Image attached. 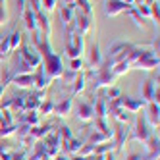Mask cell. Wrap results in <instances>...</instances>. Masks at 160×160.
I'll list each match as a JSON object with an SVG mask.
<instances>
[{"mask_svg":"<svg viewBox=\"0 0 160 160\" xmlns=\"http://www.w3.org/2000/svg\"><path fill=\"white\" fill-rule=\"evenodd\" d=\"M125 60L129 62L131 68H137V70H145V72L158 70V56L152 50L139 47V44H135V48L129 52V56Z\"/></svg>","mask_w":160,"mask_h":160,"instance_id":"obj_1","label":"cell"},{"mask_svg":"<svg viewBox=\"0 0 160 160\" xmlns=\"http://www.w3.org/2000/svg\"><path fill=\"white\" fill-rule=\"evenodd\" d=\"M151 135H152V128L148 125L145 114H137V116H135V123H133V129H129V141L145 143Z\"/></svg>","mask_w":160,"mask_h":160,"instance_id":"obj_2","label":"cell"},{"mask_svg":"<svg viewBox=\"0 0 160 160\" xmlns=\"http://www.w3.org/2000/svg\"><path fill=\"white\" fill-rule=\"evenodd\" d=\"M85 52V39L83 35H79L77 31L66 35V54L68 58H81V54Z\"/></svg>","mask_w":160,"mask_h":160,"instance_id":"obj_3","label":"cell"},{"mask_svg":"<svg viewBox=\"0 0 160 160\" xmlns=\"http://www.w3.org/2000/svg\"><path fill=\"white\" fill-rule=\"evenodd\" d=\"M42 68H44V72H47V75L50 77V79H60V75H62V72H64V66H62V58L58 54H48L47 58H42V64H41Z\"/></svg>","mask_w":160,"mask_h":160,"instance_id":"obj_4","label":"cell"},{"mask_svg":"<svg viewBox=\"0 0 160 160\" xmlns=\"http://www.w3.org/2000/svg\"><path fill=\"white\" fill-rule=\"evenodd\" d=\"M135 48V44L133 42H123V41H118V42H114L112 47H110V54H108V58H112L114 62H120V60H125L129 56V52Z\"/></svg>","mask_w":160,"mask_h":160,"instance_id":"obj_5","label":"cell"},{"mask_svg":"<svg viewBox=\"0 0 160 160\" xmlns=\"http://www.w3.org/2000/svg\"><path fill=\"white\" fill-rule=\"evenodd\" d=\"M19 58L23 60L25 64H29V68H33V70L42 64V58L39 56V52L33 47H29V44H21V47H19Z\"/></svg>","mask_w":160,"mask_h":160,"instance_id":"obj_6","label":"cell"},{"mask_svg":"<svg viewBox=\"0 0 160 160\" xmlns=\"http://www.w3.org/2000/svg\"><path fill=\"white\" fill-rule=\"evenodd\" d=\"M73 25H75V31L79 33V35L87 37L89 33L93 31V16H87V14H81V12H75Z\"/></svg>","mask_w":160,"mask_h":160,"instance_id":"obj_7","label":"cell"},{"mask_svg":"<svg viewBox=\"0 0 160 160\" xmlns=\"http://www.w3.org/2000/svg\"><path fill=\"white\" fill-rule=\"evenodd\" d=\"M129 141V129H128V123H118L116 129H112V143L116 147V151L120 152L123 145Z\"/></svg>","mask_w":160,"mask_h":160,"instance_id":"obj_8","label":"cell"},{"mask_svg":"<svg viewBox=\"0 0 160 160\" xmlns=\"http://www.w3.org/2000/svg\"><path fill=\"white\" fill-rule=\"evenodd\" d=\"M35 29L39 31V35L42 39H50V19L47 16V12H42V10H39V12H35Z\"/></svg>","mask_w":160,"mask_h":160,"instance_id":"obj_9","label":"cell"},{"mask_svg":"<svg viewBox=\"0 0 160 160\" xmlns=\"http://www.w3.org/2000/svg\"><path fill=\"white\" fill-rule=\"evenodd\" d=\"M50 83H52V79L47 75L44 68L37 66L35 70H33V89H35V91H44Z\"/></svg>","mask_w":160,"mask_h":160,"instance_id":"obj_10","label":"cell"},{"mask_svg":"<svg viewBox=\"0 0 160 160\" xmlns=\"http://www.w3.org/2000/svg\"><path fill=\"white\" fill-rule=\"evenodd\" d=\"M122 100V108L125 112H129V114H137V112H141L145 106H147V102L143 98H133V97H120Z\"/></svg>","mask_w":160,"mask_h":160,"instance_id":"obj_11","label":"cell"},{"mask_svg":"<svg viewBox=\"0 0 160 160\" xmlns=\"http://www.w3.org/2000/svg\"><path fill=\"white\" fill-rule=\"evenodd\" d=\"M145 151H147L145 160H158V154H160V139H158V135L152 133L145 141Z\"/></svg>","mask_w":160,"mask_h":160,"instance_id":"obj_12","label":"cell"},{"mask_svg":"<svg viewBox=\"0 0 160 160\" xmlns=\"http://www.w3.org/2000/svg\"><path fill=\"white\" fill-rule=\"evenodd\" d=\"M128 8H131V6L123 4L122 0H104V12L110 18H116V16H120L123 12H128Z\"/></svg>","mask_w":160,"mask_h":160,"instance_id":"obj_13","label":"cell"},{"mask_svg":"<svg viewBox=\"0 0 160 160\" xmlns=\"http://www.w3.org/2000/svg\"><path fill=\"white\" fill-rule=\"evenodd\" d=\"M95 120V110L91 102H79V108H77V122H83V123H91Z\"/></svg>","mask_w":160,"mask_h":160,"instance_id":"obj_14","label":"cell"},{"mask_svg":"<svg viewBox=\"0 0 160 160\" xmlns=\"http://www.w3.org/2000/svg\"><path fill=\"white\" fill-rule=\"evenodd\" d=\"M102 52H100V47H98V42H93L91 44V48H89V58H87V64L91 70H97V68L102 64Z\"/></svg>","mask_w":160,"mask_h":160,"instance_id":"obj_15","label":"cell"},{"mask_svg":"<svg viewBox=\"0 0 160 160\" xmlns=\"http://www.w3.org/2000/svg\"><path fill=\"white\" fill-rule=\"evenodd\" d=\"M44 98H47V93H44V91H33L31 95L25 97V110H35L37 112L39 104Z\"/></svg>","mask_w":160,"mask_h":160,"instance_id":"obj_16","label":"cell"},{"mask_svg":"<svg viewBox=\"0 0 160 160\" xmlns=\"http://www.w3.org/2000/svg\"><path fill=\"white\" fill-rule=\"evenodd\" d=\"M81 147H83V141H81V139H77V137H72L70 141H60V148H62V152H66L68 156L77 154L79 151H81Z\"/></svg>","mask_w":160,"mask_h":160,"instance_id":"obj_17","label":"cell"},{"mask_svg":"<svg viewBox=\"0 0 160 160\" xmlns=\"http://www.w3.org/2000/svg\"><path fill=\"white\" fill-rule=\"evenodd\" d=\"M72 106H73V100H72L70 97H66V98H62L60 102H54V112H52V114H56L58 118H66L68 114L72 112Z\"/></svg>","mask_w":160,"mask_h":160,"instance_id":"obj_18","label":"cell"},{"mask_svg":"<svg viewBox=\"0 0 160 160\" xmlns=\"http://www.w3.org/2000/svg\"><path fill=\"white\" fill-rule=\"evenodd\" d=\"M156 89H158V79L148 77L147 81L143 83V89H141L143 100H145V102H152V97H154V91H156Z\"/></svg>","mask_w":160,"mask_h":160,"instance_id":"obj_19","label":"cell"},{"mask_svg":"<svg viewBox=\"0 0 160 160\" xmlns=\"http://www.w3.org/2000/svg\"><path fill=\"white\" fill-rule=\"evenodd\" d=\"M147 106H148V114H145V118H147L148 125H151V128H158V123H160V106L156 102H147Z\"/></svg>","mask_w":160,"mask_h":160,"instance_id":"obj_20","label":"cell"},{"mask_svg":"<svg viewBox=\"0 0 160 160\" xmlns=\"http://www.w3.org/2000/svg\"><path fill=\"white\" fill-rule=\"evenodd\" d=\"M18 89H33V73H18L12 75V81Z\"/></svg>","mask_w":160,"mask_h":160,"instance_id":"obj_21","label":"cell"},{"mask_svg":"<svg viewBox=\"0 0 160 160\" xmlns=\"http://www.w3.org/2000/svg\"><path fill=\"white\" fill-rule=\"evenodd\" d=\"M72 95L75 97V95H81L83 91H85V87H87V79H85V73L83 72H77V75H75V79L72 81Z\"/></svg>","mask_w":160,"mask_h":160,"instance_id":"obj_22","label":"cell"},{"mask_svg":"<svg viewBox=\"0 0 160 160\" xmlns=\"http://www.w3.org/2000/svg\"><path fill=\"white\" fill-rule=\"evenodd\" d=\"M93 110H95V118H106L108 116V104H106V98L102 95L95 100Z\"/></svg>","mask_w":160,"mask_h":160,"instance_id":"obj_23","label":"cell"},{"mask_svg":"<svg viewBox=\"0 0 160 160\" xmlns=\"http://www.w3.org/2000/svg\"><path fill=\"white\" fill-rule=\"evenodd\" d=\"M131 70V66H129V62L128 60H120V62H114V66H112V75L114 77H122V75H125Z\"/></svg>","mask_w":160,"mask_h":160,"instance_id":"obj_24","label":"cell"},{"mask_svg":"<svg viewBox=\"0 0 160 160\" xmlns=\"http://www.w3.org/2000/svg\"><path fill=\"white\" fill-rule=\"evenodd\" d=\"M21 18H23V25H25V29H27L29 33H31V31H35V12H33L29 6L23 10Z\"/></svg>","mask_w":160,"mask_h":160,"instance_id":"obj_25","label":"cell"},{"mask_svg":"<svg viewBox=\"0 0 160 160\" xmlns=\"http://www.w3.org/2000/svg\"><path fill=\"white\" fill-rule=\"evenodd\" d=\"M39 120L41 116L35 112V110H25V112H21V123H27V125H39Z\"/></svg>","mask_w":160,"mask_h":160,"instance_id":"obj_26","label":"cell"},{"mask_svg":"<svg viewBox=\"0 0 160 160\" xmlns=\"http://www.w3.org/2000/svg\"><path fill=\"white\" fill-rule=\"evenodd\" d=\"M112 137L110 135H106V133H100V131H93L89 135V141H87V145H100V143H106V141H110Z\"/></svg>","mask_w":160,"mask_h":160,"instance_id":"obj_27","label":"cell"},{"mask_svg":"<svg viewBox=\"0 0 160 160\" xmlns=\"http://www.w3.org/2000/svg\"><path fill=\"white\" fill-rule=\"evenodd\" d=\"M95 131H100V133H106L112 137V129H110V123L106 118H95Z\"/></svg>","mask_w":160,"mask_h":160,"instance_id":"obj_28","label":"cell"},{"mask_svg":"<svg viewBox=\"0 0 160 160\" xmlns=\"http://www.w3.org/2000/svg\"><path fill=\"white\" fill-rule=\"evenodd\" d=\"M52 112H54V100H50V98H44L39 104V108H37L39 116H48V114H52Z\"/></svg>","mask_w":160,"mask_h":160,"instance_id":"obj_29","label":"cell"},{"mask_svg":"<svg viewBox=\"0 0 160 160\" xmlns=\"http://www.w3.org/2000/svg\"><path fill=\"white\" fill-rule=\"evenodd\" d=\"M73 18H75V12H72L68 6H62L60 8V19H62V27H66V25H70L72 21H73Z\"/></svg>","mask_w":160,"mask_h":160,"instance_id":"obj_30","label":"cell"},{"mask_svg":"<svg viewBox=\"0 0 160 160\" xmlns=\"http://www.w3.org/2000/svg\"><path fill=\"white\" fill-rule=\"evenodd\" d=\"M21 39H23V37H21V31H12V33H10V35H8V41H10V50H18L19 47H21Z\"/></svg>","mask_w":160,"mask_h":160,"instance_id":"obj_31","label":"cell"},{"mask_svg":"<svg viewBox=\"0 0 160 160\" xmlns=\"http://www.w3.org/2000/svg\"><path fill=\"white\" fill-rule=\"evenodd\" d=\"M10 110H16V112H25V97H12L10 100Z\"/></svg>","mask_w":160,"mask_h":160,"instance_id":"obj_32","label":"cell"},{"mask_svg":"<svg viewBox=\"0 0 160 160\" xmlns=\"http://www.w3.org/2000/svg\"><path fill=\"white\" fill-rule=\"evenodd\" d=\"M116 147H114L112 139L106 141V143H100V145H95V154H108V152H114Z\"/></svg>","mask_w":160,"mask_h":160,"instance_id":"obj_33","label":"cell"},{"mask_svg":"<svg viewBox=\"0 0 160 160\" xmlns=\"http://www.w3.org/2000/svg\"><path fill=\"white\" fill-rule=\"evenodd\" d=\"M128 16L131 18V21H133V23L137 25V27H145V19L139 16V14H137V10H135V6H131V8H128Z\"/></svg>","mask_w":160,"mask_h":160,"instance_id":"obj_34","label":"cell"},{"mask_svg":"<svg viewBox=\"0 0 160 160\" xmlns=\"http://www.w3.org/2000/svg\"><path fill=\"white\" fill-rule=\"evenodd\" d=\"M100 95L104 97L106 100H112V98H118V97H122V91H120V87L112 85V87H106V91H104V93H100Z\"/></svg>","mask_w":160,"mask_h":160,"instance_id":"obj_35","label":"cell"},{"mask_svg":"<svg viewBox=\"0 0 160 160\" xmlns=\"http://www.w3.org/2000/svg\"><path fill=\"white\" fill-rule=\"evenodd\" d=\"M112 116L118 120V123H128V122H129V112H125L123 108L114 110V112H112Z\"/></svg>","mask_w":160,"mask_h":160,"instance_id":"obj_36","label":"cell"},{"mask_svg":"<svg viewBox=\"0 0 160 160\" xmlns=\"http://www.w3.org/2000/svg\"><path fill=\"white\" fill-rule=\"evenodd\" d=\"M68 70H72V72H83L85 70V62H83V58H72L70 60V68Z\"/></svg>","mask_w":160,"mask_h":160,"instance_id":"obj_37","label":"cell"},{"mask_svg":"<svg viewBox=\"0 0 160 160\" xmlns=\"http://www.w3.org/2000/svg\"><path fill=\"white\" fill-rule=\"evenodd\" d=\"M58 135H60V141H70L73 137L72 129L68 128V125H60V128H58Z\"/></svg>","mask_w":160,"mask_h":160,"instance_id":"obj_38","label":"cell"},{"mask_svg":"<svg viewBox=\"0 0 160 160\" xmlns=\"http://www.w3.org/2000/svg\"><path fill=\"white\" fill-rule=\"evenodd\" d=\"M14 133H16V123H12V125H0V137H2V139H6V137L14 135Z\"/></svg>","mask_w":160,"mask_h":160,"instance_id":"obj_39","label":"cell"},{"mask_svg":"<svg viewBox=\"0 0 160 160\" xmlns=\"http://www.w3.org/2000/svg\"><path fill=\"white\" fill-rule=\"evenodd\" d=\"M135 10H137V14H139L143 19H148V18H151V8H148L147 4H137Z\"/></svg>","mask_w":160,"mask_h":160,"instance_id":"obj_40","label":"cell"},{"mask_svg":"<svg viewBox=\"0 0 160 160\" xmlns=\"http://www.w3.org/2000/svg\"><path fill=\"white\" fill-rule=\"evenodd\" d=\"M41 10L42 12H54L56 10V0H41Z\"/></svg>","mask_w":160,"mask_h":160,"instance_id":"obj_41","label":"cell"},{"mask_svg":"<svg viewBox=\"0 0 160 160\" xmlns=\"http://www.w3.org/2000/svg\"><path fill=\"white\" fill-rule=\"evenodd\" d=\"M75 72H72V70H64L62 72V75H60V79H62V81L66 83V85H72V81H73V79H75Z\"/></svg>","mask_w":160,"mask_h":160,"instance_id":"obj_42","label":"cell"},{"mask_svg":"<svg viewBox=\"0 0 160 160\" xmlns=\"http://www.w3.org/2000/svg\"><path fill=\"white\" fill-rule=\"evenodd\" d=\"M77 154H81V156L89 158L91 154H95V147H93V145H87V143H83V147H81V151H79Z\"/></svg>","mask_w":160,"mask_h":160,"instance_id":"obj_43","label":"cell"},{"mask_svg":"<svg viewBox=\"0 0 160 160\" xmlns=\"http://www.w3.org/2000/svg\"><path fill=\"white\" fill-rule=\"evenodd\" d=\"M148 8H151V18H148V19H152L154 21V25H158V2H154V4H151V6H148Z\"/></svg>","mask_w":160,"mask_h":160,"instance_id":"obj_44","label":"cell"},{"mask_svg":"<svg viewBox=\"0 0 160 160\" xmlns=\"http://www.w3.org/2000/svg\"><path fill=\"white\" fill-rule=\"evenodd\" d=\"M10 160H29V156H27L25 151H12V154H10Z\"/></svg>","mask_w":160,"mask_h":160,"instance_id":"obj_45","label":"cell"},{"mask_svg":"<svg viewBox=\"0 0 160 160\" xmlns=\"http://www.w3.org/2000/svg\"><path fill=\"white\" fill-rule=\"evenodd\" d=\"M29 35H31V42H33V47H37V44L41 42V39H42V37L39 35V31L35 29V31H31V33H29Z\"/></svg>","mask_w":160,"mask_h":160,"instance_id":"obj_46","label":"cell"},{"mask_svg":"<svg viewBox=\"0 0 160 160\" xmlns=\"http://www.w3.org/2000/svg\"><path fill=\"white\" fill-rule=\"evenodd\" d=\"M8 23V12H6V6H0V25Z\"/></svg>","mask_w":160,"mask_h":160,"instance_id":"obj_47","label":"cell"},{"mask_svg":"<svg viewBox=\"0 0 160 160\" xmlns=\"http://www.w3.org/2000/svg\"><path fill=\"white\" fill-rule=\"evenodd\" d=\"M25 4H27V0H16V8H18V14H19V16L23 14V10L27 8Z\"/></svg>","mask_w":160,"mask_h":160,"instance_id":"obj_48","label":"cell"},{"mask_svg":"<svg viewBox=\"0 0 160 160\" xmlns=\"http://www.w3.org/2000/svg\"><path fill=\"white\" fill-rule=\"evenodd\" d=\"M29 8L33 10V12H39V10H41V0H29Z\"/></svg>","mask_w":160,"mask_h":160,"instance_id":"obj_49","label":"cell"},{"mask_svg":"<svg viewBox=\"0 0 160 160\" xmlns=\"http://www.w3.org/2000/svg\"><path fill=\"white\" fill-rule=\"evenodd\" d=\"M151 47H152V52H154V54L158 56V50H160V42H158V37H156V39H152Z\"/></svg>","mask_w":160,"mask_h":160,"instance_id":"obj_50","label":"cell"},{"mask_svg":"<svg viewBox=\"0 0 160 160\" xmlns=\"http://www.w3.org/2000/svg\"><path fill=\"white\" fill-rule=\"evenodd\" d=\"M125 160H145V156L139 154V152H131V154H128V158H125Z\"/></svg>","mask_w":160,"mask_h":160,"instance_id":"obj_51","label":"cell"},{"mask_svg":"<svg viewBox=\"0 0 160 160\" xmlns=\"http://www.w3.org/2000/svg\"><path fill=\"white\" fill-rule=\"evenodd\" d=\"M68 158H70V156H68L66 152H62V151H60L58 154H56V156H54V160H68Z\"/></svg>","mask_w":160,"mask_h":160,"instance_id":"obj_52","label":"cell"},{"mask_svg":"<svg viewBox=\"0 0 160 160\" xmlns=\"http://www.w3.org/2000/svg\"><path fill=\"white\" fill-rule=\"evenodd\" d=\"M68 160H87V158H85V156H81V154H72Z\"/></svg>","mask_w":160,"mask_h":160,"instance_id":"obj_53","label":"cell"},{"mask_svg":"<svg viewBox=\"0 0 160 160\" xmlns=\"http://www.w3.org/2000/svg\"><path fill=\"white\" fill-rule=\"evenodd\" d=\"M154 2H158V0H143V4H147V6H151V4H154Z\"/></svg>","mask_w":160,"mask_h":160,"instance_id":"obj_54","label":"cell"},{"mask_svg":"<svg viewBox=\"0 0 160 160\" xmlns=\"http://www.w3.org/2000/svg\"><path fill=\"white\" fill-rule=\"evenodd\" d=\"M4 91H6V85L0 83V98H2V93H4Z\"/></svg>","mask_w":160,"mask_h":160,"instance_id":"obj_55","label":"cell"},{"mask_svg":"<svg viewBox=\"0 0 160 160\" xmlns=\"http://www.w3.org/2000/svg\"><path fill=\"white\" fill-rule=\"evenodd\" d=\"M123 4H128V6H133V0H122Z\"/></svg>","mask_w":160,"mask_h":160,"instance_id":"obj_56","label":"cell"},{"mask_svg":"<svg viewBox=\"0 0 160 160\" xmlns=\"http://www.w3.org/2000/svg\"><path fill=\"white\" fill-rule=\"evenodd\" d=\"M6 4V0H0V6H4Z\"/></svg>","mask_w":160,"mask_h":160,"instance_id":"obj_57","label":"cell"},{"mask_svg":"<svg viewBox=\"0 0 160 160\" xmlns=\"http://www.w3.org/2000/svg\"><path fill=\"white\" fill-rule=\"evenodd\" d=\"M0 125H2V122H0Z\"/></svg>","mask_w":160,"mask_h":160,"instance_id":"obj_58","label":"cell"}]
</instances>
